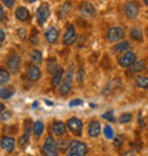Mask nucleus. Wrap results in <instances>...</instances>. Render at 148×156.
<instances>
[{
    "instance_id": "obj_1",
    "label": "nucleus",
    "mask_w": 148,
    "mask_h": 156,
    "mask_svg": "<svg viewBox=\"0 0 148 156\" xmlns=\"http://www.w3.org/2000/svg\"><path fill=\"white\" fill-rule=\"evenodd\" d=\"M123 14L127 20H135L141 14V3L138 0H125L123 4Z\"/></svg>"
},
{
    "instance_id": "obj_2",
    "label": "nucleus",
    "mask_w": 148,
    "mask_h": 156,
    "mask_svg": "<svg viewBox=\"0 0 148 156\" xmlns=\"http://www.w3.org/2000/svg\"><path fill=\"white\" fill-rule=\"evenodd\" d=\"M41 156H60V149L57 146V140L54 139V136L51 133L46 135L43 145L40 148Z\"/></svg>"
},
{
    "instance_id": "obj_3",
    "label": "nucleus",
    "mask_w": 148,
    "mask_h": 156,
    "mask_svg": "<svg viewBox=\"0 0 148 156\" xmlns=\"http://www.w3.org/2000/svg\"><path fill=\"white\" fill-rule=\"evenodd\" d=\"M73 85H74V70L73 68H68V70L64 73V77H63L60 85H58V95L61 97H67L73 91Z\"/></svg>"
},
{
    "instance_id": "obj_4",
    "label": "nucleus",
    "mask_w": 148,
    "mask_h": 156,
    "mask_svg": "<svg viewBox=\"0 0 148 156\" xmlns=\"http://www.w3.org/2000/svg\"><path fill=\"white\" fill-rule=\"evenodd\" d=\"M51 16V6L47 2H41L36 9V23L39 27H44Z\"/></svg>"
},
{
    "instance_id": "obj_5",
    "label": "nucleus",
    "mask_w": 148,
    "mask_h": 156,
    "mask_svg": "<svg viewBox=\"0 0 148 156\" xmlns=\"http://www.w3.org/2000/svg\"><path fill=\"white\" fill-rule=\"evenodd\" d=\"M125 36H127V31H125L123 26H111L105 31V40L108 43H111V44H115L118 41L125 40Z\"/></svg>"
},
{
    "instance_id": "obj_6",
    "label": "nucleus",
    "mask_w": 148,
    "mask_h": 156,
    "mask_svg": "<svg viewBox=\"0 0 148 156\" xmlns=\"http://www.w3.org/2000/svg\"><path fill=\"white\" fill-rule=\"evenodd\" d=\"M4 66H6V68L9 70L10 74H19L21 71V67H23V61H21L20 54L12 51V53L7 55V58H6Z\"/></svg>"
},
{
    "instance_id": "obj_7",
    "label": "nucleus",
    "mask_w": 148,
    "mask_h": 156,
    "mask_svg": "<svg viewBox=\"0 0 148 156\" xmlns=\"http://www.w3.org/2000/svg\"><path fill=\"white\" fill-rule=\"evenodd\" d=\"M67 131L70 132L73 136L76 138H81L83 136V131H84V122H83L81 119L78 118V116H71V118L67 119Z\"/></svg>"
},
{
    "instance_id": "obj_8",
    "label": "nucleus",
    "mask_w": 148,
    "mask_h": 156,
    "mask_svg": "<svg viewBox=\"0 0 148 156\" xmlns=\"http://www.w3.org/2000/svg\"><path fill=\"white\" fill-rule=\"evenodd\" d=\"M31 119H24L23 123V133L19 136L17 139V145L20 149H26L30 144V136H31Z\"/></svg>"
},
{
    "instance_id": "obj_9",
    "label": "nucleus",
    "mask_w": 148,
    "mask_h": 156,
    "mask_svg": "<svg viewBox=\"0 0 148 156\" xmlns=\"http://www.w3.org/2000/svg\"><path fill=\"white\" fill-rule=\"evenodd\" d=\"M137 60H138L137 53L132 51V50H130V51H125V53L120 54L118 58H117V64H118L121 68H124V70H128Z\"/></svg>"
},
{
    "instance_id": "obj_10",
    "label": "nucleus",
    "mask_w": 148,
    "mask_h": 156,
    "mask_svg": "<svg viewBox=\"0 0 148 156\" xmlns=\"http://www.w3.org/2000/svg\"><path fill=\"white\" fill-rule=\"evenodd\" d=\"M77 29L76 26L71 24V23H67L66 29H64V33H63V44L70 47V45H74L77 43Z\"/></svg>"
},
{
    "instance_id": "obj_11",
    "label": "nucleus",
    "mask_w": 148,
    "mask_h": 156,
    "mask_svg": "<svg viewBox=\"0 0 148 156\" xmlns=\"http://www.w3.org/2000/svg\"><path fill=\"white\" fill-rule=\"evenodd\" d=\"M68 152L76 156H87L88 155V145L80 139H71Z\"/></svg>"
},
{
    "instance_id": "obj_12",
    "label": "nucleus",
    "mask_w": 148,
    "mask_h": 156,
    "mask_svg": "<svg viewBox=\"0 0 148 156\" xmlns=\"http://www.w3.org/2000/svg\"><path fill=\"white\" fill-rule=\"evenodd\" d=\"M77 10L83 17H88V19H93V17H95V14H97L95 6L91 3V2H88V0H81V2L77 4Z\"/></svg>"
},
{
    "instance_id": "obj_13",
    "label": "nucleus",
    "mask_w": 148,
    "mask_h": 156,
    "mask_svg": "<svg viewBox=\"0 0 148 156\" xmlns=\"http://www.w3.org/2000/svg\"><path fill=\"white\" fill-rule=\"evenodd\" d=\"M26 77H27L29 81L37 82V81H40L41 77H43V71H41V68L37 64L30 62V64L26 66Z\"/></svg>"
},
{
    "instance_id": "obj_14",
    "label": "nucleus",
    "mask_w": 148,
    "mask_h": 156,
    "mask_svg": "<svg viewBox=\"0 0 148 156\" xmlns=\"http://www.w3.org/2000/svg\"><path fill=\"white\" fill-rule=\"evenodd\" d=\"M103 132V125L98 119H91L90 122L87 123V136L91 139H97Z\"/></svg>"
},
{
    "instance_id": "obj_15",
    "label": "nucleus",
    "mask_w": 148,
    "mask_h": 156,
    "mask_svg": "<svg viewBox=\"0 0 148 156\" xmlns=\"http://www.w3.org/2000/svg\"><path fill=\"white\" fill-rule=\"evenodd\" d=\"M50 133L54 136V138H63V136L67 135V125L66 122L63 121H53L51 125H50Z\"/></svg>"
},
{
    "instance_id": "obj_16",
    "label": "nucleus",
    "mask_w": 148,
    "mask_h": 156,
    "mask_svg": "<svg viewBox=\"0 0 148 156\" xmlns=\"http://www.w3.org/2000/svg\"><path fill=\"white\" fill-rule=\"evenodd\" d=\"M44 40L46 43H49V44L54 45L57 44L58 40H60V31H58V29L56 27V26H49L47 29L44 30Z\"/></svg>"
},
{
    "instance_id": "obj_17",
    "label": "nucleus",
    "mask_w": 148,
    "mask_h": 156,
    "mask_svg": "<svg viewBox=\"0 0 148 156\" xmlns=\"http://www.w3.org/2000/svg\"><path fill=\"white\" fill-rule=\"evenodd\" d=\"M16 139L10 135H3L0 138V148L3 149L6 153H13L16 149Z\"/></svg>"
},
{
    "instance_id": "obj_18",
    "label": "nucleus",
    "mask_w": 148,
    "mask_h": 156,
    "mask_svg": "<svg viewBox=\"0 0 148 156\" xmlns=\"http://www.w3.org/2000/svg\"><path fill=\"white\" fill-rule=\"evenodd\" d=\"M14 17H16L17 21L20 23H30L31 21V13L27 7L24 6H17L14 9Z\"/></svg>"
},
{
    "instance_id": "obj_19",
    "label": "nucleus",
    "mask_w": 148,
    "mask_h": 156,
    "mask_svg": "<svg viewBox=\"0 0 148 156\" xmlns=\"http://www.w3.org/2000/svg\"><path fill=\"white\" fill-rule=\"evenodd\" d=\"M44 132H46V123L43 122L41 119H37V121H34V122L31 123V133H33V136L36 139L43 138Z\"/></svg>"
},
{
    "instance_id": "obj_20",
    "label": "nucleus",
    "mask_w": 148,
    "mask_h": 156,
    "mask_svg": "<svg viewBox=\"0 0 148 156\" xmlns=\"http://www.w3.org/2000/svg\"><path fill=\"white\" fill-rule=\"evenodd\" d=\"M131 47H132L131 41H128V40L118 41V43L113 44V47H111V53L113 54H123V53H125V51H130Z\"/></svg>"
},
{
    "instance_id": "obj_21",
    "label": "nucleus",
    "mask_w": 148,
    "mask_h": 156,
    "mask_svg": "<svg viewBox=\"0 0 148 156\" xmlns=\"http://www.w3.org/2000/svg\"><path fill=\"white\" fill-rule=\"evenodd\" d=\"M73 12H74L73 2H71V0H67V2H64V3L60 6V9H58V17H60V19H67Z\"/></svg>"
},
{
    "instance_id": "obj_22",
    "label": "nucleus",
    "mask_w": 148,
    "mask_h": 156,
    "mask_svg": "<svg viewBox=\"0 0 148 156\" xmlns=\"http://www.w3.org/2000/svg\"><path fill=\"white\" fill-rule=\"evenodd\" d=\"M128 36H130V38H131V41H135V43H144V31H142V29H140V27H131V29L128 30Z\"/></svg>"
},
{
    "instance_id": "obj_23",
    "label": "nucleus",
    "mask_w": 148,
    "mask_h": 156,
    "mask_svg": "<svg viewBox=\"0 0 148 156\" xmlns=\"http://www.w3.org/2000/svg\"><path fill=\"white\" fill-rule=\"evenodd\" d=\"M64 73H66V71L63 70V67L60 66L57 70H56L53 74H51L50 84H51V87H53V88H58V85H60V82H61L63 77H64Z\"/></svg>"
},
{
    "instance_id": "obj_24",
    "label": "nucleus",
    "mask_w": 148,
    "mask_h": 156,
    "mask_svg": "<svg viewBox=\"0 0 148 156\" xmlns=\"http://www.w3.org/2000/svg\"><path fill=\"white\" fill-rule=\"evenodd\" d=\"M134 85L138 90L148 91V75L147 74H137L134 77Z\"/></svg>"
},
{
    "instance_id": "obj_25",
    "label": "nucleus",
    "mask_w": 148,
    "mask_h": 156,
    "mask_svg": "<svg viewBox=\"0 0 148 156\" xmlns=\"http://www.w3.org/2000/svg\"><path fill=\"white\" fill-rule=\"evenodd\" d=\"M128 70H130L131 74H135V75L137 74H144V71L147 70V62H145L144 60H137Z\"/></svg>"
},
{
    "instance_id": "obj_26",
    "label": "nucleus",
    "mask_w": 148,
    "mask_h": 156,
    "mask_svg": "<svg viewBox=\"0 0 148 156\" xmlns=\"http://www.w3.org/2000/svg\"><path fill=\"white\" fill-rule=\"evenodd\" d=\"M14 94L16 90L13 85H4L3 88H0V99H10Z\"/></svg>"
},
{
    "instance_id": "obj_27",
    "label": "nucleus",
    "mask_w": 148,
    "mask_h": 156,
    "mask_svg": "<svg viewBox=\"0 0 148 156\" xmlns=\"http://www.w3.org/2000/svg\"><path fill=\"white\" fill-rule=\"evenodd\" d=\"M30 60H31V62L33 64H41L43 62V60H44V57H43V51L39 48H33L31 51H30Z\"/></svg>"
},
{
    "instance_id": "obj_28",
    "label": "nucleus",
    "mask_w": 148,
    "mask_h": 156,
    "mask_svg": "<svg viewBox=\"0 0 148 156\" xmlns=\"http://www.w3.org/2000/svg\"><path fill=\"white\" fill-rule=\"evenodd\" d=\"M46 64H47V66H46V68H47V73H49L50 75L53 74L54 71H56L58 67H60L57 57H50V58H47V62H46Z\"/></svg>"
},
{
    "instance_id": "obj_29",
    "label": "nucleus",
    "mask_w": 148,
    "mask_h": 156,
    "mask_svg": "<svg viewBox=\"0 0 148 156\" xmlns=\"http://www.w3.org/2000/svg\"><path fill=\"white\" fill-rule=\"evenodd\" d=\"M10 80H12V77H10L9 70L4 68V67H0V87L7 85L9 82H10Z\"/></svg>"
},
{
    "instance_id": "obj_30",
    "label": "nucleus",
    "mask_w": 148,
    "mask_h": 156,
    "mask_svg": "<svg viewBox=\"0 0 148 156\" xmlns=\"http://www.w3.org/2000/svg\"><path fill=\"white\" fill-rule=\"evenodd\" d=\"M132 119H134V115H132V112H121L117 118V122L120 125H127V123L132 122Z\"/></svg>"
},
{
    "instance_id": "obj_31",
    "label": "nucleus",
    "mask_w": 148,
    "mask_h": 156,
    "mask_svg": "<svg viewBox=\"0 0 148 156\" xmlns=\"http://www.w3.org/2000/svg\"><path fill=\"white\" fill-rule=\"evenodd\" d=\"M57 146H58V149H60V152L67 153V152H68V148H70V139H67L66 136H63V138H58Z\"/></svg>"
},
{
    "instance_id": "obj_32",
    "label": "nucleus",
    "mask_w": 148,
    "mask_h": 156,
    "mask_svg": "<svg viewBox=\"0 0 148 156\" xmlns=\"http://www.w3.org/2000/svg\"><path fill=\"white\" fill-rule=\"evenodd\" d=\"M101 133H103L104 135V138H105V139L107 140H113L115 138V133H114V128L111 126V125H104L103 126V132H101Z\"/></svg>"
},
{
    "instance_id": "obj_33",
    "label": "nucleus",
    "mask_w": 148,
    "mask_h": 156,
    "mask_svg": "<svg viewBox=\"0 0 148 156\" xmlns=\"http://www.w3.org/2000/svg\"><path fill=\"white\" fill-rule=\"evenodd\" d=\"M0 4L4 9H13L16 6V0H0Z\"/></svg>"
},
{
    "instance_id": "obj_34",
    "label": "nucleus",
    "mask_w": 148,
    "mask_h": 156,
    "mask_svg": "<svg viewBox=\"0 0 148 156\" xmlns=\"http://www.w3.org/2000/svg\"><path fill=\"white\" fill-rule=\"evenodd\" d=\"M12 116H13L12 112L6 109V111H3L2 114H0V121H2V122H7V121L12 118Z\"/></svg>"
},
{
    "instance_id": "obj_35",
    "label": "nucleus",
    "mask_w": 148,
    "mask_h": 156,
    "mask_svg": "<svg viewBox=\"0 0 148 156\" xmlns=\"http://www.w3.org/2000/svg\"><path fill=\"white\" fill-rule=\"evenodd\" d=\"M7 21V14H6V9L0 4V23H4Z\"/></svg>"
},
{
    "instance_id": "obj_36",
    "label": "nucleus",
    "mask_w": 148,
    "mask_h": 156,
    "mask_svg": "<svg viewBox=\"0 0 148 156\" xmlns=\"http://www.w3.org/2000/svg\"><path fill=\"white\" fill-rule=\"evenodd\" d=\"M6 37H7V33H6V30H4L3 27H0V44H3L4 40H6Z\"/></svg>"
},
{
    "instance_id": "obj_37",
    "label": "nucleus",
    "mask_w": 148,
    "mask_h": 156,
    "mask_svg": "<svg viewBox=\"0 0 148 156\" xmlns=\"http://www.w3.org/2000/svg\"><path fill=\"white\" fill-rule=\"evenodd\" d=\"M103 118L104 119H108V121H111V122H113V121H114V112H113V111L105 112V114L103 115Z\"/></svg>"
},
{
    "instance_id": "obj_38",
    "label": "nucleus",
    "mask_w": 148,
    "mask_h": 156,
    "mask_svg": "<svg viewBox=\"0 0 148 156\" xmlns=\"http://www.w3.org/2000/svg\"><path fill=\"white\" fill-rule=\"evenodd\" d=\"M123 156H135V152L130 149V151H127V152H124V153H123Z\"/></svg>"
},
{
    "instance_id": "obj_39",
    "label": "nucleus",
    "mask_w": 148,
    "mask_h": 156,
    "mask_svg": "<svg viewBox=\"0 0 148 156\" xmlns=\"http://www.w3.org/2000/svg\"><path fill=\"white\" fill-rule=\"evenodd\" d=\"M81 101H80V99H77V101H71L70 102V107H74V105H81Z\"/></svg>"
},
{
    "instance_id": "obj_40",
    "label": "nucleus",
    "mask_w": 148,
    "mask_h": 156,
    "mask_svg": "<svg viewBox=\"0 0 148 156\" xmlns=\"http://www.w3.org/2000/svg\"><path fill=\"white\" fill-rule=\"evenodd\" d=\"M19 34H20V38H24L26 37V30L20 29V30H19Z\"/></svg>"
},
{
    "instance_id": "obj_41",
    "label": "nucleus",
    "mask_w": 148,
    "mask_h": 156,
    "mask_svg": "<svg viewBox=\"0 0 148 156\" xmlns=\"http://www.w3.org/2000/svg\"><path fill=\"white\" fill-rule=\"evenodd\" d=\"M3 111H6V107H4V104L0 101V114H2Z\"/></svg>"
},
{
    "instance_id": "obj_42",
    "label": "nucleus",
    "mask_w": 148,
    "mask_h": 156,
    "mask_svg": "<svg viewBox=\"0 0 148 156\" xmlns=\"http://www.w3.org/2000/svg\"><path fill=\"white\" fill-rule=\"evenodd\" d=\"M24 3H27V4H33V3H36L37 0H23Z\"/></svg>"
},
{
    "instance_id": "obj_43",
    "label": "nucleus",
    "mask_w": 148,
    "mask_h": 156,
    "mask_svg": "<svg viewBox=\"0 0 148 156\" xmlns=\"http://www.w3.org/2000/svg\"><path fill=\"white\" fill-rule=\"evenodd\" d=\"M141 2H142V4H144L145 7H148V0H141Z\"/></svg>"
},
{
    "instance_id": "obj_44",
    "label": "nucleus",
    "mask_w": 148,
    "mask_h": 156,
    "mask_svg": "<svg viewBox=\"0 0 148 156\" xmlns=\"http://www.w3.org/2000/svg\"><path fill=\"white\" fill-rule=\"evenodd\" d=\"M64 156H76V155H73V153H70V152H67Z\"/></svg>"
},
{
    "instance_id": "obj_45",
    "label": "nucleus",
    "mask_w": 148,
    "mask_h": 156,
    "mask_svg": "<svg viewBox=\"0 0 148 156\" xmlns=\"http://www.w3.org/2000/svg\"><path fill=\"white\" fill-rule=\"evenodd\" d=\"M145 122H147V123H148V115H147V118H145Z\"/></svg>"
},
{
    "instance_id": "obj_46",
    "label": "nucleus",
    "mask_w": 148,
    "mask_h": 156,
    "mask_svg": "<svg viewBox=\"0 0 148 156\" xmlns=\"http://www.w3.org/2000/svg\"><path fill=\"white\" fill-rule=\"evenodd\" d=\"M147 41H148V31H147Z\"/></svg>"
}]
</instances>
